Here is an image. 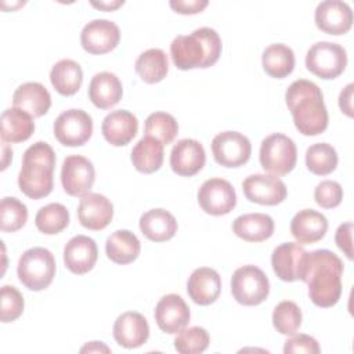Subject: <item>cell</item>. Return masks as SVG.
Here are the masks:
<instances>
[{
    "label": "cell",
    "instance_id": "obj_3",
    "mask_svg": "<svg viewBox=\"0 0 354 354\" xmlns=\"http://www.w3.org/2000/svg\"><path fill=\"white\" fill-rule=\"evenodd\" d=\"M218 33L207 26L198 28L189 35H180L170 44V55L176 68L189 71L209 68L217 62L221 54Z\"/></svg>",
    "mask_w": 354,
    "mask_h": 354
},
{
    "label": "cell",
    "instance_id": "obj_39",
    "mask_svg": "<svg viewBox=\"0 0 354 354\" xmlns=\"http://www.w3.org/2000/svg\"><path fill=\"white\" fill-rule=\"evenodd\" d=\"M28 221V209L18 198L4 196L0 203V228L3 232H15Z\"/></svg>",
    "mask_w": 354,
    "mask_h": 354
},
{
    "label": "cell",
    "instance_id": "obj_35",
    "mask_svg": "<svg viewBox=\"0 0 354 354\" xmlns=\"http://www.w3.org/2000/svg\"><path fill=\"white\" fill-rule=\"evenodd\" d=\"M339 158L336 149L328 142H317L306 151V166L317 176L330 174L337 166Z\"/></svg>",
    "mask_w": 354,
    "mask_h": 354
},
{
    "label": "cell",
    "instance_id": "obj_36",
    "mask_svg": "<svg viewBox=\"0 0 354 354\" xmlns=\"http://www.w3.org/2000/svg\"><path fill=\"white\" fill-rule=\"evenodd\" d=\"M35 224L40 232L55 235L68 227L69 212L62 203H48L37 210Z\"/></svg>",
    "mask_w": 354,
    "mask_h": 354
},
{
    "label": "cell",
    "instance_id": "obj_19",
    "mask_svg": "<svg viewBox=\"0 0 354 354\" xmlns=\"http://www.w3.org/2000/svg\"><path fill=\"white\" fill-rule=\"evenodd\" d=\"M113 205L101 194L87 192L77 205V218L80 224L91 231H101L112 221Z\"/></svg>",
    "mask_w": 354,
    "mask_h": 354
},
{
    "label": "cell",
    "instance_id": "obj_7",
    "mask_svg": "<svg viewBox=\"0 0 354 354\" xmlns=\"http://www.w3.org/2000/svg\"><path fill=\"white\" fill-rule=\"evenodd\" d=\"M231 293L239 304H261L270 293L268 277L256 266H242L236 268L231 277Z\"/></svg>",
    "mask_w": 354,
    "mask_h": 354
},
{
    "label": "cell",
    "instance_id": "obj_22",
    "mask_svg": "<svg viewBox=\"0 0 354 354\" xmlns=\"http://www.w3.org/2000/svg\"><path fill=\"white\" fill-rule=\"evenodd\" d=\"M138 131V120L136 115L126 109H118L109 112L102 123L101 133L104 138L115 147L127 145Z\"/></svg>",
    "mask_w": 354,
    "mask_h": 354
},
{
    "label": "cell",
    "instance_id": "obj_33",
    "mask_svg": "<svg viewBox=\"0 0 354 354\" xmlns=\"http://www.w3.org/2000/svg\"><path fill=\"white\" fill-rule=\"evenodd\" d=\"M261 64L267 75L283 79L295 69V53L283 43H274L263 51Z\"/></svg>",
    "mask_w": 354,
    "mask_h": 354
},
{
    "label": "cell",
    "instance_id": "obj_34",
    "mask_svg": "<svg viewBox=\"0 0 354 354\" xmlns=\"http://www.w3.org/2000/svg\"><path fill=\"white\" fill-rule=\"evenodd\" d=\"M134 68L142 82L155 84L166 77L169 72V59L163 50L148 48L138 55Z\"/></svg>",
    "mask_w": 354,
    "mask_h": 354
},
{
    "label": "cell",
    "instance_id": "obj_16",
    "mask_svg": "<svg viewBox=\"0 0 354 354\" xmlns=\"http://www.w3.org/2000/svg\"><path fill=\"white\" fill-rule=\"evenodd\" d=\"M191 318L189 307L180 295L169 293L158 301L155 307V321L165 333L174 335L187 328Z\"/></svg>",
    "mask_w": 354,
    "mask_h": 354
},
{
    "label": "cell",
    "instance_id": "obj_45",
    "mask_svg": "<svg viewBox=\"0 0 354 354\" xmlns=\"http://www.w3.org/2000/svg\"><path fill=\"white\" fill-rule=\"evenodd\" d=\"M207 0H170L169 6L178 14L191 15L202 12L207 7Z\"/></svg>",
    "mask_w": 354,
    "mask_h": 354
},
{
    "label": "cell",
    "instance_id": "obj_29",
    "mask_svg": "<svg viewBox=\"0 0 354 354\" xmlns=\"http://www.w3.org/2000/svg\"><path fill=\"white\" fill-rule=\"evenodd\" d=\"M232 231L246 242H263L274 232V220L266 213H245L232 223Z\"/></svg>",
    "mask_w": 354,
    "mask_h": 354
},
{
    "label": "cell",
    "instance_id": "obj_6",
    "mask_svg": "<svg viewBox=\"0 0 354 354\" xmlns=\"http://www.w3.org/2000/svg\"><path fill=\"white\" fill-rule=\"evenodd\" d=\"M261 167L274 174L285 176L290 173L297 162V148L293 140L282 133L267 136L260 145L259 153Z\"/></svg>",
    "mask_w": 354,
    "mask_h": 354
},
{
    "label": "cell",
    "instance_id": "obj_44",
    "mask_svg": "<svg viewBox=\"0 0 354 354\" xmlns=\"http://www.w3.org/2000/svg\"><path fill=\"white\" fill-rule=\"evenodd\" d=\"M335 242L337 248L346 254L348 260L353 259V223L347 221L337 227L335 234Z\"/></svg>",
    "mask_w": 354,
    "mask_h": 354
},
{
    "label": "cell",
    "instance_id": "obj_32",
    "mask_svg": "<svg viewBox=\"0 0 354 354\" xmlns=\"http://www.w3.org/2000/svg\"><path fill=\"white\" fill-rule=\"evenodd\" d=\"M50 82L61 95H73L83 82L82 66L73 59H59L50 71Z\"/></svg>",
    "mask_w": 354,
    "mask_h": 354
},
{
    "label": "cell",
    "instance_id": "obj_41",
    "mask_svg": "<svg viewBox=\"0 0 354 354\" xmlns=\"http://www.w3.org/2000/svg\"><path fill=\"white\" fill-rule=\"evenodd\" d=\"M25 301L22 293L11 285H4L1 288V311L0 319L3 324L12 322L19 318L24 313Z\"/></svg>",
    "mask_w": 354,
    "mask_h": 354
},
{
    "label": "cell",
    "instance_id": "obj_27",
    "mask_svg": "<svg viewBox=\"0 0 354 354\" xmlns=\"http://www.w3.org/2000/svg\"><path fill=\"white\" fill-rule=\"evenodd\" d=\"M176 217L165 209H151L140 217L141 232L153 242H165L171 239L177 232Z\"/></svg>",
    "mask_w": 354,
    "mask_h": 354
},
{
    "label": "cell",
    "instance_id": "obj_17",
    "mask_svg": "<svg viewBox=\"0 0 354 354\" xmlns=\"http://www.w3.org/2000/svg\"><path fill=\"white\" fill-rule=\"evenodd\" d=\"M307 252L296 242H285L277 246L271 254V266L281 281H301Z\"/></svg>",
    "mask_w": 354,
    "mask_h": 354
},
{
    "label": "cell",
    "instance_id": "obj_4",
    "mask_svg": "<svg viewBox=\"0 0 354 354\" xmlns=\"http://www.w3.org/2000/svg\"><path fill=\"white\" fill-rule=\"evenodd\" d=\"M55 152L44 141L32 144L22 156L18 174L19 189L30 199H40L53 191Z\"/></svg>",
    "mask_w": 354,
    "mask_h": 354
},
{
    "label": "cell",
    "instance_id": "obj_20",
    "mask_svg": "<svg viewBox=\"0 0 354 354\" xmlns=\"http://www.w3.org/2000/svg\"><path fill=\"white\" fill-rule=\"evenodd\" d=\"M97 259V243L87 235H75L64 248V264L73 274L88 272L95 266Z\"/></svg>",
    "mask_w": 354,
    "mask_h": 354
},
{
    "label": "cell",
    "instance_id": "obj_46",
    "mask_svg": "<svg viewBox=\"0 0 354 354\" xmlns=\"http://www.w3.org/2000/svg\"><path fill=\"white\" fill-rule=\"evenodd\" d=\"M353 88L354 84L348 83L339 94V106L342 112L348 118H353Z\"/></svg>",
    "mask_w": 354,
    "mask_h": 354
},
{
    "label": "cell",
    "instance_id": "obj_14",
    "mask_svg": "<svg viewBox=\"0 0 354 354\" xmlns=\"http://www.w3.org/2000/svg\"><path fill=\"white\" fill-rule=\"evenodd\" d=\"M120 40L119 26L109 19H93L80 32V44L88 54H106Z\"/></svg>",
    "mask_w": 354,
    "mask_h": 354
},
{
    "label": "cell",
    "instance_id": "obj_18",
    "mask_svg": "<svg viewBox=\"0 0 354 354\" xmlns=\"http://www.w3.org/2000/svg\"><path fill=\"white\" fill-rule=\"evenodd\" d=\"M206 162L203 145L194 138H183L174 144L170 152L171 170L183 177L195 176L202 170Z\"/></svg>",
    "mask_w": 354,
    "mask_h": 354
},
{
    "label": "cell",
    "instance_id": "obj_38",
    "mask_svg": "<svg viewBox=\"0 0 354 354\" xmlns=\"http://www.w3.org/2000/svg\"><path fill=\"white\" fill-rule=\"evenodd\" d=\"M301 310L290 300H283L278 303L272 311V325L281 335L292 336L301 325Z\"/></svg>",
    "mask_w": 354,
    "mask_h": 354
},
{
    "label": "cell",
    "instance_id": "obj_24",
    "mask_svg": "<svg viewBox=\"0 0 354 354\" xmlns=\"http://www.w3.org/2000/svg\"><path fill=\"white\" fill-rule=\"evenodd\" d=\"M326 231V217L314 209H303L297 212L290 221V234L297 243H315L325 236Z\"/></svg>",
    "mask_w": 354,
    "mask_h": 354
},
{
    "label": "cell",
    "instance_id": "obj_28",
    "mask_svg": "<svg viewBox=\"0 0 354 354\" xmlns=\"http://www.w3.org/2000/svg\"><path fill=\"white\" fill-rule=\"evenodd\" d=\"M0 124V136L4 142L26 141L35 131L33 116L26 111L15 106L3 111Z\"/></svg>",
    "mask_w": 354,
    "mask_h": 354
},
{
    "label": "cell",
    "instance_id": "obj_15",
    "mask_svg": "<svg viewBox=\"0 0 354 354\" xmlns=\"http://www.w3.org/2000/svg\"><path fill=\"white\" fill-rule=\"evenodd\" d=\"M315 25L328 35L339 36L347 33L353 26L351 7L342 0L321 1L314 12Z\"/></svg>",
    "mask_w": 354,
    "mask_h": 354
},
{
    "label": "cell",
    "instance_id": "obj_1",
    "mask_svg": "<svg viewBox=\"0 0 354 354\" xmlns=\"http://www.w3.org/2000/svg\"><path fill=\"white\" fill-rule=\"evenodd\" d=\"M343 261L328 249L307 252L301 281L308 286V296L318 307H332L342 296Z\"/></svg>",
    "mask_w": 354,
    "mask_h": 354
},
{
    "label": "cell",
    "instance_id": "obj_26",
    "mask_svg": "<svg viewBox=\"0 0 354 354\" xmlns=\"http://www.w3.org/2000/svg\"><path fill=\"white\" fill-rule=\"evenodd\" d=\"M12 104L30 113L33 118L43 116L51 106L48 90L37 82H26L17 87L12 94Z\"/></svg>",
    "mask_w": 354,
    "mask_h": 354
},
{
    "label": "cell",
    "instance_id": "obj_11",
    "mask_svg": "<svg viewBox=\"0 0 354 354\" xmlns=\"http://www.w3.org/2000/svg\"><path fill=\"white\" fill-rule=\"evenodd\" d=\"M198 203L212 216L228 214L236 205V194L232 184L224 178L206 180L198 189Z\"/></svg>",
    "mask_w": 354,
    "mask_h": 354
},
{
    "label": "cell",
    "instance_id": "obj_40",
    "mask_svg": "<svg viewBox=\"0 0 354 354\" xmlns=\"http://www.w3.org/2000/svg\"><path fill=\"white\" fill-rule=\"evenodd\" d=\"M210 343V336L205 328L191 326L181 329L174 339V348L181 354L203 353Z\"/></svg>",
    "mask_w": 354,
    "mask_h": 354
},
{
    "label": "cell",
    "instance_id": "obj_2",
    "mask_svg": "<svg viewBox=\"0 0 354 354\" xmlns=\"http://www.w3.org/2000/svg\"><path fill=\"white\" fill-rule=\"evenodd\" d=\"M285 101L295 127L303 136H318L328 127V111L321 88L311 80L299 79L285 91Z\"/></svg>",
    "mask_w": 354,
    "mask_h": 354
},
{
    "label": "cell",
    "instance_id": "obj_23",
    "mask_svg": "<svg viewBox=\"0 0 354 354\" xmlns=\"http://www.w3.org/2000/svg\"><path fill=\"white\" fill-rule=\"evenodd\" d=\"M187 292L194 303L209 306L214 303L221 293V278L216 270L210 267H199L189 275Z\"/></svg>",
    "mask_w": 354,
    "mask_h": 354
},
{
    "label": "cell",
    "instance_id": "obj_37",
    "mask_svg": "<svg viewBox=\"0 0 354 354\" xmlns=\"http://www.w3.org/2000/svg\"><path fill=\"white\" fill-rule=\"evenodd\" d=\"M144 133L145 136L156 138L163 145H167L176 138L178 123L174 116L167 112H152L145 119Z\"/></svg>",
    "mask_w": 354,
    "mask_h": 354
},
{
    "label": "cell",
    "instance_id": "obj_9",
    "mask_svg": "<svg viewBox=\"0 0 354 354\" xmlns=\"http://www.w3.org/2000/svg\"><path fill=\"white\" fill-rule=\"evenodd\" d=\"M54 136L65 147L84 145L93 134V119L83 109L64 111L54 122Z\"/></svg>",
    "mask_w": 354,
    "mask_h": 354
},
{
    "label": "cell",
    "instance_id": "obj_12",
    "mask_svg": "<svg viewBox=\"0 0 354 354\" xmlns=\"http://www.w3.org/2000/svg\"><path fill=\"white\" fill-rule=\"evenodd\" d=\"M95 180V170L87 158L82 155H69L64 159L61 167V184L71 196H83L90 192Z\"/></svg>",
    "mask_w": 354,
    "mask_h": 354
},
{
    "label": "cell",
    "instance_id": "obj_25",
    "mask_svg": "<svg viewBox=\"0 0 354 354\" xmlns=\"http://www.w3.org/2000/svg\"><path fill=\"white\" fill-rule=\"evenodd\" d=\"M123 95V87L119 77L112 72L95 73L88 84V98L100 109L115 106Z\"/></svg>",
    "mask_w": 354,
    "mask_h": 354
},
{
    "label": "cell",
    "instance_id": "obj_21",
    "mask_svg": "<svg viewBox=\"0 0 354 354\" xmlns=\"http://www.w3.org/2000/svg\"><path fill=\"white\" fill-rule=\"evenodd\" d=\"M113 337L124 348H137L149 337L148 321L137 311H126L113 324Z\"/></svg>",
    "mask_w": 354,
    "mask_h": 354
},
{
    "label": "cell",
    "instance_id": "obj_42",
    "mask_svg": "<svg viewBox=\"0 0 354 354\" xmlns=\"http://www.w3.org/2000/svg\"><path fill=\"white\" fill-rule=\"evenodd\" d=\"M314 199L321 207L333 209L339 206L343 199V188L337 181L324 180L315 187Z\"/></svg>",
    "mask_w": 354,
    "mask_h": 354
},
{
    "label": "cell",
    "instance_id": "obj_5",
    "mask_svg": "<svg viewBox=\"0 0 354 354\" xmlns=\"http://www.w3.org/2000/svg\"><path fill=\"white\" fill-rule=\"evenodd\" d=\"M54 254L46 248H30L25 250L17 267V274L24 286L33 292L43 290L50 286L55 277Z\"/></svg>",
    "mask_w": 354,
    "mask_h": 354
},
{
    "label": "cell",
    "instance_id": "obj_43",
    "mask_svg": "<svg viewBox=\"0 0 354 354\" xmlns=\"http://www.w3.org/2000/svg\"><path fill=\"white\" fill-rule=\"evenodd\" d=\"M283 353L285 354H293V353L318 354V353H321V347L313 336L299 333V335H292V337H289L285 342Z\"/></svg>",
    "mask_w": 354,
    "mask_h": 354
},
{
    "label": "cell",
    "instance_id": "obj_10",
    "mask_svg": "<svg viewBox=\"0 0 354 354\" xmlns=\"http://www.w3.org/2000/svg\"><path fill=\"white\" fill-rule=\"evenodd\" d=\"M212 152L218 165L224 167H239L250 159L252 144L242 133L227 130L213 138Z\"/></svg>",
    "mask_w": 354,
    "mask_h": 354
},
{
    "label": "cell",
    "instance_id": "obj_47",
    "mask_svg": "<svg viewBox=\"0 0 354 354\" xmlns=\"http://www.w3.org/2000/svg\"><path fill=\"white\" fill-rule=\"evenodd\" d=\"M80 353H111V348L102 342H90L80 348Z\"/></svg>",
    "mask_w": 354,
    "mask_h": 354
},
{
    "label": "cell",
    "instance_id": "obj_48",
    "mask_svg": "<svg viewBox=\"0 0 354 354\" xmlns=\"http://www.w3.org/2000/svg\"><path fill=\"white\" fill-rule=\"evenodd\" d=\"M124 1L123 0H115V1H91V6L100 10H105V11H112L116 10L118 7L123 6Z\"/></svg>",
    "mask_w": 354,
    "mask_h": 354
},
{
    "label": "cell",
    "instance_id": "obj_30",
    "mask_svg": "<svg viewBox=\"0 0 354 354\" xmlns=\"http://www.w3.org/2000/svg\"><path fill=\"white\" fill-rule=\"evenodd\" d=\"M165 152L163 144L153 137L144 136L131 149V163L137 171L151 174L160 169Z\"/></svg>",
    "mask_w": 354,
    "mask_h": 354
},
{
    "label": "cell",
    "instance_id": "obj_49",
    "mask_svg": "<svg viewBox=\"0 0 354 354\" xmlns=\"http://www.w3.org/2000/svg\"><path fill=\"white\" fill-rule=\"evenodd\" d=\"M7 158H8V159L12 158V149H11L6 142H3V162H1V170H4V169L8 166Z\"/></svg>",
    "mask_w": 354,
    "mask_h": 354
},
{
    "label": "cell",
    "instance_id": "obj_31",
    "mask_svg": "<svg viewBox=\"0 0 354 354\" xmlns=\"http://www.w3.org/2000/svg\"><path fill=\"white\" fill-rule=\"evenodd\" d=\"M141 250L138 238L129 230H116L105 242V253L108 259L116 264L133 263Z\"/></svg>",
    "mask_w": 354,
    "mask_h": 354
},
{
    "label": "cell",
    "instance_id": "obj_8",
    "mask_svg": "<svg viewBox=\"0 0 354 354\" xmlns=\"http://www.w3.org/2000/svg\"><path fill=\"white\" fill-rule=\"evenodd\" d=\"M347 66L343 46L332 41H317L306 54V68L315 76L329 80L340 76Z\"/></svg>",
    "mask_w": 354,
    "mask_h": 354
},
{
    "label": "cell",
    "instance_id": "obj_13",
    "mask_svg": "<svg viewBox=\"0 0 354 354\" xmlns=\"http://www.w3.org/2000/svg\"><path fill=\"white\" fill-rule=\"evenodd\" d=\"M242 189L248 201L275 206L285 201L286 185L274 174H250L242 183Z\"/></svg>",
    "mask_w": 354,
    "mask_h": 354
}]
</instances>
